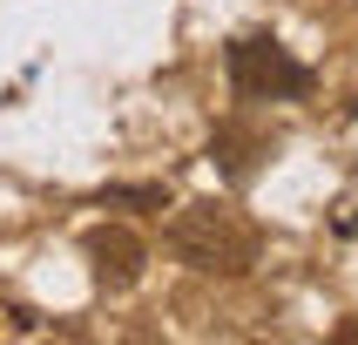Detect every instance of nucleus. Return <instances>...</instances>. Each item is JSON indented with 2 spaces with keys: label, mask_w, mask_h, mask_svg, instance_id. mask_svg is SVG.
<instances>
[{
  "label": "nucleus",
  "mask_w": 358,
  "mask_h": 345,
  "mask_svg": "<svg viewBox=\"0 0 358 345\" xmlns=\"http://www.w3.org/2000/svg\"><path fill=\"white\" fill-rule=\"evenodd\" d=\"M169 251H176L189 271H210V278H243L257 264V223H243L230 203H189L169 223Z\"/></svg>",
  "instance_id": "f257e3e1"
},
{
  "label": "nucleus",
  "mask_w": 358,
  "mask_h": 345,
  "mask_svg": "<svg viewBox=\"0 0 358 345\" xmlns=\"http://www.w3.org/2000/svg\"><path fill=\"white\" fill-rule=\"evenodd\" d=\"M223 75H230V88L243 101H298V95H311V68L291 48H278V41H237L223 55Z\"/></svg>",
  "instance_id": "f03ea898"
},
{
  "label": "nucleus",
  "mask_w": 358,
  "mask_h": 345,
  "mask_svg": "<svg viewBox=\"0 0 358 345\" xmlns=\"http://www.w3.org/2000/svg\"><path fill=\"white\" fill-rule=\"evenodd\" d=\"M81 258H88V278H95L101 291H129V284L142 278L149 251H142L136 230H122V223H95L88 244H81Z\"/></svg>",
  "instance_id": "7ed1b4c3"
},
{
  "label": "nucleus",
  "mask_w": 358,
  "mask_h": 345,
  "mask_svg": "<svg viewBox=\"0 0 358 345\" xmlns=\"http://www.w3.org/2000/svg\"><path fill=\"white\" fill-rule=\"evenodd\" d=\"M210 149L223 156V169H230V176H243V169H250V149H264V136H243V129H217V142H210Z\"/></svg>",
  "instance_id": "20e7f679"
}]
</instances>
